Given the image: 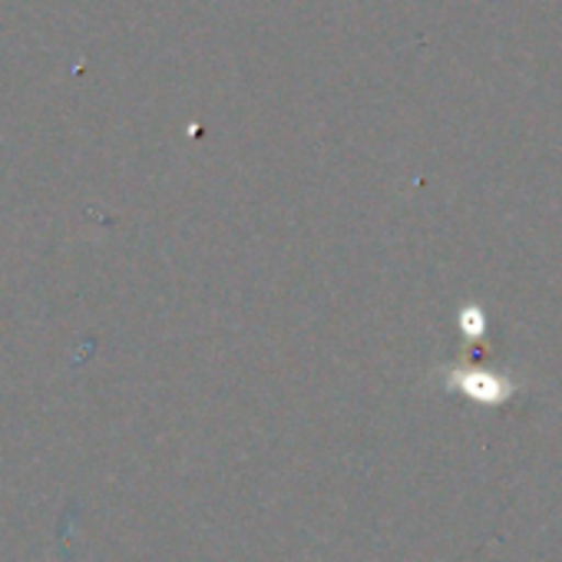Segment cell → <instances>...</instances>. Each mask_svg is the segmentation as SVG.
<instances>
[{"mask_svg": "<svg viewBox=\"0 0 562 562\" xmlns=\"http://www.w3.org/2000/svg\"><path fill=\"white\" fill-rule=\"evenodd\" d=\"M450 384H457L463 394H470L483 404H499L513 394V387L506 381H499L493 374H480V371H457V374H450Z\"/></svg>", "mask_w": 562, "mask_h": 562, "instance_id": "1", "label": "cell"}]
</instances>
